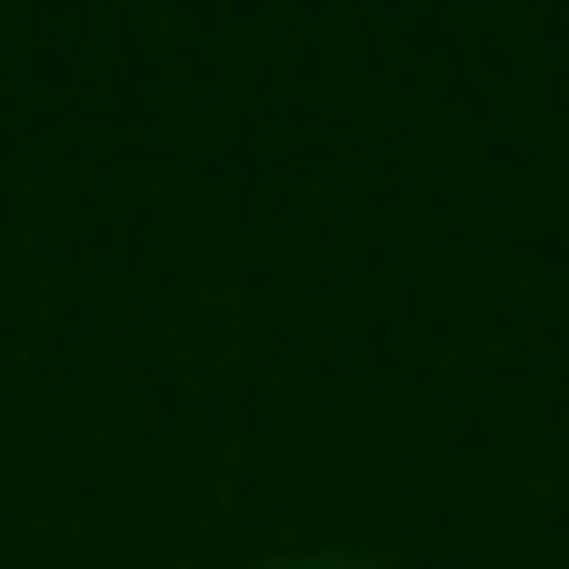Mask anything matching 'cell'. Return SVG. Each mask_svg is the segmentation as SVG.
I'll return each instance as SVG.
<instances>
[{"instance_id":"6da1fadb","label":"cell","mask_w":569,"mask_h":569,"mask_svg":"<svg viewBox=\"0 0 569 569\" xmlns=\"http://www.w3.org/2000/svg\"><path fill=\"white\" fill-rule=\"evenodd\" d=\"M260 569H390V560H360V550H290V560H260Z\"/></svg>"}]
</instances>
